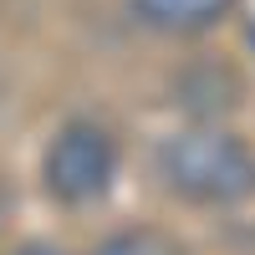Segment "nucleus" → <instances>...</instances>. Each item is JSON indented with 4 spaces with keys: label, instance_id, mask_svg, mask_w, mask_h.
<instances>
[{
    "label": "nucleus",
    "instance_id": "obj_3",
    "mask_svg": "<svg viewBox=\"0 0 255 255\" xmlns=\"http://www.w3.org/2000/svg\"><path fill=\"white\" fill-rule=\"evenodd\" d=\"M133 15L143 20L148 31H163V36H199V31H215L220 20L230 15L235 0H128Z\"/></svg>",
    "mask_w": 255,
    "mask_h": 255
},
{
    "label": "nucleus",
    "instance_id": "obj_4",
    "mask_svg": "<svg viewBox=\"0 0 255 255\" xmlns=\"http://www.w3.org/2000/svg\"><path fill=\"white\" fill-rule=\"evenodd\" d=\"M92 255H184L174 235H163V230L153 225H133V230H118V235H108Z\"/></svg>",
    "mask_w": 255,
    "mask_h": 255
},
{
    "label": "nucleus",
    "instance_id": "obj_2",
    "mask_svg": "<svg viewBox=\"0 0 255 255\" xmlns=\"http://www.w3.org/2000/svg\"><path fill=\"white\" fill-rule=\"evenodd\" d=\"M113 174H118V143L108 138V128L87 118L67 123L46 148V189L61 204H87L108 194Z\"/></svg>",
    "mask_w": 255,
    "mask_h": 255
},
{
    "label": "nucleus",
    "instance_id": "obj_5",
    "mask_svg": "<svg viewBox=\"0 0 255 255\" xmlns=\"http://www.w3.org/2000/svg\"><path fill=\"white\" fill-rule=\"evenodd\" d=\"M10 255H67V250H56V245H46V240H31V245H20V250H10Z\"/></svg>",
    "mask_w": 255,
    "mask_h": 255
},
{
    "label": "nucleus",
    "instance_id": "obj_1",
    "mask_svg": "<svg viewBox=\"0 0 255 255\" xmlns=\"http://www.w3.org/2000/svg\"><path fill=\"white\" fill-rule=\"evenodd\" d=\"M158 174L168 189L194 204H235L255 189V158L235 133L189 128L158 148Z\"/></svg>",
    "mask_w": 255,
    "mask_h": 255
}]
</instances>
